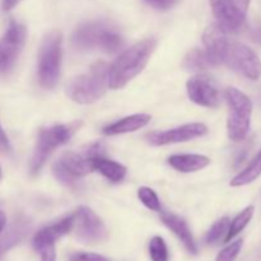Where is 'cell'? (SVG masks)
<instances>
[{
	"instance_id": "cell-1",
	"label": "cell",
	"mask_w": 261,
	"mask_h": 261,
	"mask_svg": "<svg viewBox=\"0 0 261 261\" xmlns=\"http://www.w3.org/2000/svg\"><path fill=\"white\" fill-rule=\"evenodd\" d=\"M203 42L214 66L224 64L247 79L257 81L261 78L259 55L245 43L228 40L227 33L217 23L204 32Z\"/></svg>"
},
{
	"instance_id": "cell-2",
	"label": "cell",
	"mask_w": 261,
	"mask_h": 261,
	"mask_svg": "<svg viewBox=\"0 0 261 261\" xmlns=\"http://www.w3.org/2000/svg\"><path fill=\"white\" fill-rule=\"evenodd\" d=\"M155 40L147 38L126 48L111 65L107 73L109 88L121 89L143 71L154 51Z\"/></svg>"
},
{
	"instance_id": "cell-3",
	"label": "cell",
	"mask_w": 261,
	"mask_h": 261,
	"mask_svg": "<svg viewBox=\"0 0 261 261\" xmlns=\"http://www.w3.org/2000/svg\"><path fill=\"white\" fill-rule=\"evenodd\" d=\"M71 46L76 51H88L93 48L106 54L121 50L124 38L119 31L106 22H88L79 25L71 36Z\"/></svg>"
},
{
	"instance_id": "cell-4",
	"label": "cell",
	"mask_w": 261,
	"mask_h": 261,
	"mask_svg": "<svg viewBox=\"0 0 261 261\" xmlns=\"http://www.w3.org/2000/svg\"><path fill=\"white\" fill-rule=\"evenodd\" d=\"M109 65L103 61L94 63L87 73L76 76L68 86V96L74 102L81 105H89L96 102L106 93Z\"/></svg>"
},
{
	"instance_id": "cell-5",
	"label": "cell",
	"mask_w": 261,
	"mask_h": 261,
	"mask_svg": "<svg viewBox=\"0 0 261 261\" xmlns=\"http://www.w3.org/2000/svg\"><path fill=\"white\" fill-rule=\"evenodd\" d=\"M63 61V33L51 31L41 43L37 63V75L41 87L51 89L58 84Z\"/></svg>"
},
{
	"instance_id": "cell-6",
	"label": "cell",
	"mask_w": 261,
	"mask_h": 261,
	"mask_svg": "<svg viewBox=\"0 0 261 261\" xmlns=\"http://www.w3.org/2000/svg\"><path fill=\"white\" fill-rule=\"evenodd\" d=\"M81 122L74 121L70 124L54 125V126L41 129L38 134L37 143H36L35 152L31 160L30 170L31 175L36 176L43 167L51 153L58 147H61L71 139L75 132L78 130Z\"/></svg>"
},
{
	"instance_id": "cell-7",
	"label": "cell",
	"mask_w": 261,
	"mask_h": 261,
	"mask_svg": "<svg viewBox=\"0 0 261 261\" xmlns=\"http://www.w3.org/2000/svg\"><path fill=\"white\" fill-rule=\"evenodd\" d=\"M224 96L228 105V119H227L228 137L233 142H242L246 139L251 127L252 102L249 96L234 87L227 88Z\"/></svg>"
},
{
	"instance_id": "cell-8",
	"label": "cell",
	"mask_w": 261,
	"mask_h": 261,
	"mask_svg": "<svg viewBox=\"0 0 261 261\" xmlns=\"http://www.w3.org/2000/svg\"><path fill=\"white\" fill-rule=\"evenodd\" d=\"M92 160L84 152H66L54 163L53 172L61 184L76 190L81 188L79 178L93 172Z\"/></svg>"
},
{
	"instance_id": "cell-9",
	"label": "cell",
	"mask_w": 261,
	"mask_h": 261,
	"mask_svg": "<svg viewBox=\"0 0 261 261\" xmlns=\"http://www.w3.org/2000/svg\"><path fill=\"white\" fill-rule=\"evenodd\" d=\"M25 37L27 30L24 25L10 20L7 31L0 38V75L12 70L24 47Z\"/></svg>"
},
{
	"instance_id": "cell-10",
	"label": "cell",
	"mask_w": 261,
	"mask_h": 261,
	"mask_svg": "<svg viewBox=\"0 0 261 261\" xmlns=\"http://www.w3.org/2000/svg\"><path fill=\"white\" fill-rule=\"evenodd\" d=\"M75 236L83 244H98L109 237L102 219L88 206H79L74 213Z\"/></svg>"
},
{
	"instance_id": "cell-11",
	"label": "cell",
	"mask_w": 261,
	"mask_h": 261,
	"mask_svg": "<svg viewBox=\"0 0 261 261\" xmlns=\"http://www.w3.org/2000/svg\"><path fill=\"white\" fill-rule=\"evenodd\" d=\"M188 96L194 103L199 106L217 109L221 105V93L216 82L206 74L193 76L186 83Z\"/></svg>"
},
{
	"instance_id": "cell-12",
	"label": "cell",
	"mask_w": 261,
	"mask_h": 261,
	"mask_svg": "<svg viewBox=\"0 0 261 261\" xmlns=\"http://www.w3.org/2000/svg\"><path fill=\"white\" fill-rule=\"evenodd\" d=\"M208 133L206 125L201 122H193V124H186L182 126L175 127V129L165 130V132H154L147 135L148 143L150 145H168L176 144V143H185L196 138L204 137Z\"/></svg>"
},
{
	"instance_id": "cell-13",
	"label": "cell",
	"mask_w": 261,
	"mask_h": 261,
	"mask_svg": "<svg viewBox=\"0 0 261 261\" xmlns=\"http://www.w3.org/2000/svg\"><path fill=\"white\" fill-rule=\"evenodd\" d=\"M217 24L228 35L237 32L244 25L246 15L237 8L234 0H209Z\"/></svg>"
},
{
	"instance_id": "cell-14",
	"label": "cell",
	"mask_w": 261,
	"mask_h": 261,
	"mask_svg": "<svg viewBox=\"0 0 261 261\" xmlns=\"http://www.w3.org/2000/svg\"><path fill=\"white\" fill-rule=\"evenodd\" d=\"M74 227V214L73 216H69L66 218L61 219L60 222H56V223L51 224V226L45 227V228L40 229L37 233L33 237V247H35L37 251H40L41 249L46 246H50V245H55L58 240H60L61 237L68 234L69 232L73 229Z\"/></svg>"
},
{
	"instance_id": "cell-15",
	"label": "cell",
	"mask_w": 261,
	"mask_h": 261,
	"mask_svg": "<svg viewBox=\"0 0 261 261\" xmlns=\"http://www.w3.org/2000/svg\"><path fill=\"white\" fill-rule=\"evenodd\" d=\"M160 213H161V219H162V222L165 223V226L167 227L168 229H171V231L177 236V239L182 242L185 249L188 250L190 254L193 255L198 254V245H196L193 233H191L190 228H189L185 219L176 216V214L170 213V212L161 211Z\"/></svg>"
},
{
	"instance_id": "cell-16",
	"label": "cell",
	"mask_w": 261,
	"mask_h": 261,
	"mask_svg": "<svg viewBox=\"0 0 261 261\" xmlns=\"http://www.w3.org/2000/svg\"><path fill=\"white\" fill-rule=\"evenodd\" d=\"M152 117L147 114H135L132 116H126L124 119L115 121L112 124L107 125L102 129V133L107 137H114V135L126 134V133L137 132V130L143 129L150 122Z\"/></svg>"
},
{
	"instance_id": "cell-17",
	"label": "cell",
	"mask_w": 261,
	"mask_h": 261,
	"mask_svg": "<svg viewBox=\"0 0 261 261\" xmlns=\"http://www.w3.org/2000/svg\"><path fill=\"white\" fill-rule=\"evenodd\" d=\"M211 160L201 154H175L168 158V165L176 171L190 173L208 167Z\"/></svg>"
},
{
	"instance_id": "cell-18",
	"label": "cell",
	"mask_w": 261,
	"mask_h": 261,
	"mask_svg": "<svg viewBox=\"0 0 261 261\" xmlns=\"http://www.w3.org/2000/svg\"><path fill=\"white\" fill-rule=\"evenodd\" d=\"M92 168H93V171L101 173L103 177H106L111 182H120L126 176L125 166L120 165L119 162H115L112 160H109L105 155L93 158L92 160Z\"/></svg>"
},
{
	"instance_id": "cell-19",
	"label": "cell",
	"mask_w": 261,
	"mask_h": 261,
	"mask_svg": "<svg viewBox=\"0 0 261 261\" xmlns=\"http://www.w3.org/2000/svg\"><path fill=\"white\" fill-rule=\"evenodd\" d=\"M261 176V149L257 152V154L250 161L249 165L244 168L240 173H237L231 180V186L233 188H241L246 186L249 184H252L256 181Z\"/></svg>"
},
{
	"instance_id": "cell-20",
	"label": "cell",
	"mask_w": 261,
	"mask_h": 261,
	"mask_svg": "<svg viewBox=\"0 0 261 261\" xmlns=\"http://www.w3.org/2000/svg\"><path fill=\"white\" fill-rule=\"evenodd\" d=\"M184 66L188 70L194 71H201L206 70V69L214 68L213 63H212L211 58L206 54L205 48H194V50L189 51L188 55L184 59Z\"/></svg>"
},
{
	"instance_id": "cell-21",
	"label": "cell",
	"mask_w": 261,
	"mask_h": 261,
	"mask_svg": "<svg viewBox=\"0 0 261 261\" xmlns=\"http://www.w3.org/2000/svg\"><path fill=\"white\" fill-rule=\"evenodd\" d=\"M254 205L246 206L244 211L240 212V213L234 217L233 221L229 222V228L228 232H227L226 239H224V242L232 241L237 234H240L245 228H246V226L251 222L252 217H254Z\"/></svg>"
},
{
	"instance_id": "cell-22",
	"label": "cell",
	"mask_w": 261,
	"mask_h": 261,
	"mask_svg": "<svg viewBox=\"0 0 261 261\" xmlns=\"http://www.w3.org/2000/svg\"><path fill=\"white\" fill-rule=\"evenodd\" d=\"M229 218L223 217L219 221H217L213 226L209 228V231L206 232L205 237H204V241L206 245H216L218 242L224 241L227 236V232L229 228Z\"/></svg>"
},
{
	"instance_id": "cell-23",
	"label": "cell",
	"mask_w": 261,
	"mask_h": 261,
	"mask_svg": "<svg viewBox=\"0 0 261 261\" xmlns=\"http://www.w3.org/2000/svg\"><path fill=\"white\" fill-rule=\"evenodd\" d=\"M149 256L152 261H168V249L165 240L154 236L149 242Z\"/></svg>"
},
{
	"instance_id": "cell-24",
	"label": "cell",
	"mask_w": 261,
	"mask_h": 261,
	"mask_svg": "<svg viewBox=\"0 0 261 261\" xmlns=\"http://www.w3.org/2000/svg\"><path fill=\"white\" fill-rule=\"evenodd\" d=\"M138 198H139V200L142 201V203L144 204L149 211H153V212L162 211L161 201L160 199H158L157 194H155L150 188H145V186L140 188L139 190H138Z\"/></svg>"
},
{
	"instance_id": "cell-25",
	"label": "cell",
	"mask_w": 261,
	"mask_h": 261,
	"mask_svg": "<svg viewBox=\"0 0 261 261\" xmlns=\"http://www.w3.org/2000/svg\"><path fill=\"white\" fill-rule=\"evenodd\" d=\"M242 246H244V240H236V241L231 242L227 245L223 250L218 254L216 261H234L241 252Z\"/></svg>"
},
{
	"instance_id": "cell-26",
	"label": "cell",
	"mask_w": 261,
	"mask_h": 261,
	"mask_svg": "<svg viewBox=\"0 0 261 261\" xmlns=\"http://www.w3.org/2000/svg\"><path fill=\"white\" fill-rule=\"evenodd\" d=\"M70 261H110L107 257L94 252H76L70 256Z\"/></svg>"
},
{
	"instance_id": "cell-27",
	"label": "cell",
	"mask_w": 261,
	"mask_h": 261,
	"mask_svg": "<svg viewBox=\"0 0 261 261\" xmlns=\"http://www.w3.org/2000/svg\"><path fill=\"white\" fill-rule=\"evenodd\" d=\"M41 254V261H56L55 245H50L38 251Z\"/></svg>"
},
{
	"instance_id": "cell-28",
	"label": "cell",
	"mask_w": 261,
	"mask_h": 261,
	"mask_svg": "<svg viewBox=\"0 0 261 261\" xmlns=\"http://www.w3.org/2000/svg\"><path fill=\"white\" fill-rule=\"evenodd\" d=\"M149 5L157 9H168L176 3V0H145Z\"/></svg>"
},
{
	"instance_id": "cell-29",
	"label": "cell",
	"mask_w": 261,
	"mask_h": 261,
	"mask_svg": "<svg viewBox=\"0 0 261 261\" xmlns=\"http://www.w3.org/2000/svg\"><path fill=\"white\" fill-rule=\"evenodd\" d=\"M0 148L4 150H7V152H10V150H12L9 139H8V137H7V134H5L4 130H3L2 125H0Z\"/></svg>"
},
{
	"instance_id": "cell-30",
	"label": "cell",
	"mask_w": 261,
	"mask_h": 261,
	"mask_svg": "<svg viewBox=\"0 0 261 261\" xmlns=\"http://www.w3.org/2000/svg\"><path fill=\"white\" fill-rule=\"evenodd\" d=\"M18 3H19V0H3L2 3L3 10H4V12H9V10H12Z\"/></svg>"
},
{
	"instance_id": "cell-31",
	"label": "cell",
	"mask_w": 261,
	"mask_h": 261,
	"mask_svg": "<svg viewBox=\"0 0 261 261\" xmlns=\"http://www.w3.org/2000/svg\"><path fill=\"white\" fill-rule=\"evenodd\" d=\"M5 223H7V217H5L4 212L0 211V233H2L3 229H4Z\"/></svg>"
},
{
	"instance_id": "cell-32",
	"label": "cell",
	"mask_w": 261,
	"mask_h": 261,
	"mask_svg": "<svg viewBox=\"0 0 261 261\" xmlns=\"http://www.w3.org/2000/svg\"><path fill=\"white\" fill-rule=\"evenodd\" d=\"M0 180H2V167H0Z\"/></svg>"
}]
</instances>
